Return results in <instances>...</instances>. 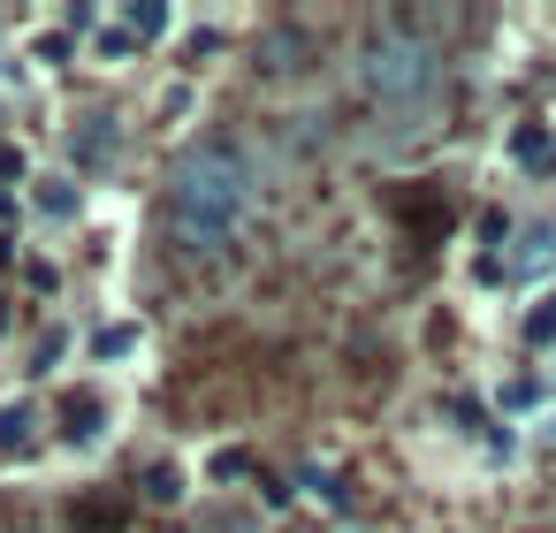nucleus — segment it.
<instances>
[{"label": "nucleus", "instance_id": "f8f14e48", "mask_svg": "<svg viewBox=\"0 0 556 533\" xmlns=\"http://www.w3.org/2000/svg\"><path fill=\"white\" fill-rule=\"evenodd\" d=\"M146 495H153V503H176V495H184V465H153V472H146Z\"/></svg>", "mask_w": 556, "mask_h": 533}, {"label": "nucleus", "instance_id": "4468645a", "mask_svg": "<svg viewBox=\"0 0 556 533\" xmlns=\"http://www.w3.org/2000/svg\"><path fill=\"white\" fill-rule=\"evenodd\" d=\"M70 343H77V335H70V328H54V335H39V351H31V366H54V358H62V351H70Z\"/></svg>", "mask_w": 556, "mask_h": 533}, {"label": "nucleus", "instance_id": "1a4fd4ad", "mask_svg": "<svg viewBox=\"0 0 556 533\" xmlns=\"http://www.w3.org/2000/svg\"><path fill=\"white\" fill-rule=\"evenodd\" d=\"M115 24L138 39V47H161V39H176V9H168V0H130V9H115Z\"/></svg>", "mask_w": 556, "mask_h": 533}, {"label": "nucleus", "instance_id": "9b49d317", "mask_svg": "<svg viewBox=\"0 0 556 533\" xmlns=\"http://www.w3.org/2000/svg\"><path fill=\"white\" fill-rule=\"evenodd\" d=\"M518 328H526V343H533V351H548V343H556V290H541V305H533Z\"/></svg>", "mask_w": 556, "mask_h": 533}, {"label": "nucleus", "instance_id": "dca6fc26", "mask_svg": "<svg viewBox=\"0 0 556 533\" xmlns=\"http://www.w3.org/2000/svg\"><path fill=\"white\" fill-rule=\"evenodd\" d=\"M0 221H16V191H0Z\"/></svg>", "mask_w": 556, "mask_h": 533}, {"label": "nucleus", "instance_id": "ddd939ff", "mask_svg": "<svg viewBox=\"0 0 556 533\" xmlns=\"http://www.w3.org/2000/svg\"><path fill=\"white\" fill-rule=\"evenodd\" d=\"M24 282H31V290H47V297H54V290H62V267H54V259H24Z\"/></svg>", "mask_w": 556, "mask_h": 533}, {"label": "nucleus", "instance_id": "6e6552de", "mask_svg": "<svg viewBox=\"0 0 556 533\" xmlns=\"http://www.w3.org/2000/svg\"><path fill=\"white\" fill-rule=\"evenodd\" d=\"M556 267V221H533L526 237H518V252H503V275L510 282H533V275H548Z\"/></svg>", "mask_w": 556, "mask_h": 533}, {"label": "nucleus", "instance_id": "f257e3e1", "mask_svg": "<svg viewBox=\"0 0 556 533\" xmlns=\"http://www.w3.org/2000/svg\"><path fill=\"white\" fill-rule=\"evenodd\" d=\"M252 199H260V168L229 138H191L168 161V221L191 252H222L252 221Z\"/></svg>", "mask_w": 556, "mask_h": 533}, {"label": "nucleus", "instance_id": "7ed1b4c3", "mask_svg": "<svg viewBox=\"0 0 556 533\" xmlns=\"http://www.w3.org/2000/svg\"><path fill=\"white\" fill-rule=\"evenodd\" d=\"M54 449V427H47V404L39 396H0V465H31Z\"/></svg>", "mask_w": 556, "mask_h": 533}, {"label": "nucleus", "instance_id": "39448f33", "mask_svg": "<svg viewBox=\"0 0 556 533\" xmlns=\"http://www.w3.org/2000/svg\"><path fill=\"white\" fill-rule=\"evenodd\" d=\"M146 320H130V313H108V320H92L85 335H77V351H85V366H100V373H123V366H138L146 358Z\"/></svg>", "mask_w": 556, "mask_h": 533}, {"label": "nucleus", "instance_id": "0eeeda50", "mask_svg": "<svg viewBox=\"0 0 556 533\" xmlns=\"http://www.w3.org/2000/svg\"><path fill=\"white\" fill-rule=\"evenodd\" d=\"M24 206H31V221L70 229V221H85V183H77L70 168H39V176L24 183Z\"/></svg>", "mask_w": 556, "mask_h": 533}, {"label": "nucleus", "instance_id": "2eb2a0df", "mask_svg": "<svg viewBox=\"0 0 556 533\" xmlns=\"http://www.w3.org/2000/svg\"><path fill=\"white\" fill-rule=\"evenodd\" d=\"M541 442H548V449H556V411H541Z\"/></svg>", "mask_w": 556, "mask_h": 533}, {"label": "nucleus", "instance_id": "20e7f679", "mask_svg": "<svg viewBox=\"0 0 556 533\" xmlns=\"http://www.w3.org/2000/svg\"><path fill=\"white\" fill-rule=\"evenodd\" d=\"M115 161H123V115H77L70 123V176L100 183Z\"/></svg>", "mask_w": 556, "mask_h": 533}, {"label": "nucleus", "instance_id": "f03ea898", "mask_svg": "<svg viewBox=\"0 0 556 533\" xmlns=\"http://www.w3.org/2000/svg\"><path fill=\"white\" fill-rule=\"evenodd\" d=\"M434 77H442V54L419 31H374L358 47V85L381 107H427L434 100Z\"/></svg>", "mask_w": 556, "mask_h": 533}, {"label": "nucleus", "instance_id": "9d476101", "mask_svg": "<svg viewBox=\"0 0 556 533\" xmlns=\"http://www.w3.org/2000/svg\"><path fill=\"white\" fill-rule=\"evenodd\" d=\"M130 54H146V47H138V39H130V31H123V24H115V16H108V24H92V31H85V62H100V69H123V62H130Z\"/></svg>", "mask_w": 556, "mask_h": 533}, {"label": "nucleus", "instance_id": "423d86ee", "mask_svg": "<svg viewBox=\"0 0 556 533\" xmlns=\"http://www.w3.org/2000/svg\"><path fill=\"white\" fill-rule=\"evenodd\" d=\"M54 419H62V434H54V442L85 457V449H100V442L115 434V419H123V404H115L108 389H77V396H62V411H54Z\"/></svg>", "mask_w": 556, "mask_h": 533}]
</instances>
